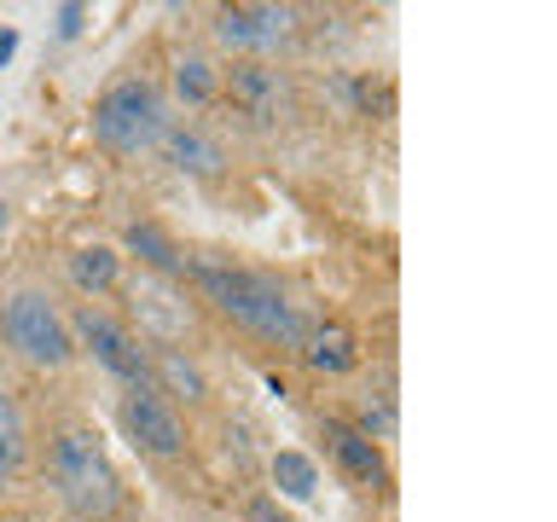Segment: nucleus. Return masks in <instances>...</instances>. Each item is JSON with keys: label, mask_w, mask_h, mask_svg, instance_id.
<instances>
[{"label": "nucleus", "mask_w": 557, "mask_h": 522, "mask_svg": "<svg viewBox=\"0 0 557 522\" xmlns=\"http://www.w3.org/2000/svg\"><path fill=\"white\" fill-rule=\"evenodd\" d=\"M191 285L203 290V302H215L233 325H244L250 337L261 343H278V348H296L302 343V313L285 290H278L273 273H256V268H233L221 256H191Z\"/></svg>", "instance_id": "nucleus-1"}, {"label": "nucleus", "mask_w": 557, "mask_h": 522, "mask_svg": "<svg viewBox=\"0 0 557 522\" xmlns=\"http://www.w3.org/2000/svg\"><path fill=\"white\" fill-rule=\"evenodd\" d=\"M47 470H52L59 499L82 522H99V517L116 511L122 482H116V470H111V452H104L99 430H87V424L59 430V435H52V447H47Z\"/></svg>", "instance_id": "nucleus-2"}, {"label": "nucleus", "mask_w": 557, "mask_h": 522, "mask_svg": "<svg viewBox=\"0 0 557 522\" xmlns=\"http://www.w3.org/2000/svg\"><path fill=\"white\" fill-rule=\"evenodd\" d=\"M169 128H174L169 104H163V94H157L146 76H128V82L104 87L99 104H94V139H99L104 151H116V157L157 151Z\"/></svg>", "instance_id": "nucleus-3"}, {"label": "nucleus", "mask_w": 557, "mask_h": 522, "mask_svg": "<svg viewBox=\"0 0 557 522\" xmlns=\"http://www.w3.org/2000/svg\"><path fill=\"white\" fill-rule=\"evenodd\" d=\"M0 331H7V343L29 365H64L70 360V325L59 320V308L41 290H17L7 302V313H0Z\"/></svg>", "instance_id": "nucleus-4"}, {"label": "nucleus", "mask_w": 557, "mask_h": 522, "mask_svg": "<svg viewBox=\"0 0 557 522\" xmlns=\"http://www.w3.org/2000/svg\"><path fill=\"white\" fill-rule=\"evenodd\" d=\"M82 337V348L94 355L111 377H122L128 389H151V360H146V348H139L128 331H122L111 313H99V308H82L76 313V325H70Z\"/></svg>", "instance_id": "nucleus-5"}, {"label": "nucleus", "mask_w": 557, "mask_h": 522, "mask_svg": "<svg viewBox=\"0 0 557 522\" xmlns=\"http://www.w3.org/2000/svg\"><path fill=\"white\" fill-rule=\"evenodd\" d=\"M215 35L226 47L250 52V59H268V52L296 41V7H273V0H261V7H221Z\"/></svg>", "instance_id": "nucleus-6"}, {"label": "nucleus", "mask_w": 557, "mask_h": 522, "mask_svg": "<svg viewBox=\"0 0 557 522\" xmlns=\"http://www.w3.org/2000/svg\"><path fill=\"white\" fill-rule=\"evenodd\" d=\"M226 99H233L238 116H250L256 128H273V122L290 116V82L285 70H273L268 59H244L226 70Z\"/></svg>", "instance_id": "nucleus-7"}, {"label": "nucleus", "mask_w": 557, "mask_h": 522, "mask_svg": "<svg viewBox=\"0 0 557 522\" xmlns=\"http://www.w3.org/2000/svg\"><path fill=\"white\" fill-rule=\"evenodd\" d=\"M122 430H128L134 447L151 452V459H174V452L186 447L181 412H174L157 389H128V400H122Z\"/></svg>", "instance_id": "nucleus-8"}, {"label": "nucleus", "mask_w": 557, "mask_h": 522, "mask_svg": "<svg viewBox=\"0 0 557 522\" xmlns=\"http://www.w3.org/2000/svg\"><path fill=\"white\" fill-rule=\"evenodd\" d=\"M325 447H331V459H337V470H343L355 487H383V482H389L383 447L366 442L355 424H343V418H325Z\"/></svg>", "instance_id": "nucleus-9"}, {"label": "nucleus", "mask_w": 557, "mask_h": 522, "mask_svg": "<svg viewBox=\"0 0 557 522\" xmlns=\"http://www.w3.org/2000/svg\"><path fill=\"white\" fill-rule=\"evenodd\" d=\"M134 320L146 325L157 343H174L191 331V308L169 290V278H139L134 285Z\"/></svg>", "instance_id": "nucleus-10"}, {"label": "nucleus", "mask_w": 557, "mask_h": 522, "mask_svg": "<svg viewBox=\"0 0 557 522\" xmlns=\"http://www.w3.org/2000/svg\"><path fill=\"white\" fill-rule=\"evenodd\" d=\"M296 348H302L308 372H320V377H343V372H355V360H360V337H355V331H348L343 320L308 325Z\"/></svg>", "instance_id": "nucleus-11"}, {"label": "nucleus", "mask_w": 557, "mask_h": 522, "mask_svg": "<svg viewBox=\"0 0 557 522\" xmlns=\"http://www.w3.org/2000/svg\"><path fill=\"white\" fill-rule=\"evenodd\" d=\"M163 157H169L181 174H198V181H203V174H221V163H226L221 146H215L203 128H169V134H163Z\"/></svg>", "instance_id": "nucleus-12"}, {"label": "nucleus", "mask_w": 557, "mask_h": 522, "mask_svg": "<svg viewBox=\"0 0 557 522\" xmlns=\"http://www.w3.org/2000/svg\"><path fill=\"white\" fill-rule=\"evenodd\" d=\"M122 244H128V250L146 261V268L157 273V278H174V273H186V256H181V244H174L163 226L157 221H134L128 233H122Z\"/></svg>", "instance_id": "nucleus-13"}, {"label": "nucleus", "mask_w": 557, "mask_h": 522, "mask_svg": "<svg viewBox=\"0 0 557 522\" xmlns=\"http://www.w3.org/2000/svg\"><path fill=\"white\" fill-rule=\"evenodd\" d=\"M151 360V389L157 395H181V400H203V372L191 365L186 355H174V348H157Z\"/></svg>", "instance_id": "nucleus-14"}, {"label": "nucleus", "mask_w": 557, "mask_h": 522, "mask_svg": "<svg viewBox=\"0 0 557 522\" xmlns=\"http://www.w3.org/2000/svg\"><path fill=\"white\" fill-rule=\"evenodd\" d=\"M273 487H278V499H296V505H308L313 499V487H320V470H313L308 452H273Z\"/></svg>", "instance_id": "nucleus-15"}, {"label": "nucleus", "mask_w": 557, "mask_h": 522, "mask_svg": "<svg viewBox=\"0 0 557 522\" xmlns=\"http://www.w3.org/2000/svg\"><path fill=\"white\" fill-rule=\"evenodd\" d=\"M70 278H76L87 296L111 290L116 285V250H104V244H82V250H70Z\"/></svg>", "instance_id": "nucleus-16"}, {"label": "nucleus", "mask_w": 557, "mask_h": 522, "mask_svg": "<svg viewBox=\"0 0 557 522\" xmlns=\"http://www.w3.org/2000/svg\"><path fill=\"white\" fill-rule=\"evenodd\" d=\"M174 94H181L186 104H209V99H215V70H209V59H181V64H174Z\"/></svg>", "instance_id": "nucleus-17"}, {"label": "nucleus", "mask_w": 557, "mask_h": 522, "mask_svg": "<svg viewBox=\"0 0 557 522\" xmlns=\"http://www.w3.org/2000/svg\"><path fill=\"white\" fill-rule=\"evenodd\" d=\"M17 459H24V424H17L12 400L0 395V487L17 476Z\"/></svg>", "instance_id": "nucleus-18"}, {"label": "nucleus", "mask_w": 557, "mask_h": 522, "mask_svg": "<svg viewBox=\"0 0 557 522\" xmlns=\"http://www.w3.org/2000/svg\"><path fill=\"white\" fill-rule=\"evenodd\" d=\"M82 24H87V7H59V35L70 41V35H82Z\"/></svg>", "instance_id": "nucleus-19"}, {"label": "nucleus", "mask_w": 557, "mask_h": 522, "mask_svg": "<svg viewBox=\"0 0 557 522\" xmlns=\"http://www.w3.org/2000/svg\"><path fill=\"white\" fill-rule=\"evenodd\" d=\"M250 522H290L273 499H250Z\"/></svg>", "instance_id": "nucleus-20"}, {"label": "nucleus", "mask_w": 557, "mask_h": 522, "mask_svg": "<svg viewBox=\"0 0 557 522\" xmlns=\"http://www.w3.org/2000/svg\"><path fill=\"white\" fill-rule=\"evenodd\" d=\"M12 52H17V29H0V64H7Z\"/></svg>", "instance_id": "nucleus-21"}]
</instances>
